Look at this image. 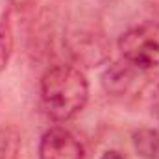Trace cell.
<instances>
[{
  "label": "cell",
  "mask_w": 159,
  "mask_h": 159,
  "mask_svg": "<svg viewBox=\"0 0 159 159\" xmlns=\"http://www.w3.org/2000/svg\"><path fill=\"white\" fill-rule=\"evenodd\" d=\"M89 100V83L78 67L54 65L41 76V102L44 113L57 122L70 120Z\"/></svg>",
  "instance_id": "obj_1"
},
{
  "label": "cell",
  "mask_w": 159,
  "mask_h": 159,
  "mask_svg": "<svg viewBox=\"0 0 159 159\" xmlns=\"http://www.w3.org/2000/svg\"><path fill=\"white\" fill-rule=\"evenodd\" d=\"M63 48L70 61L85 69L104 65L111 56V43L104 32L89 26H72L63 35Z\"/></svg>",
  "instance_id": "obj_2"
},
{
  "label": "cell",
  "mask_w": 159,
  "mask_h": 159,
  "mask_svg": "<svg viewBox=\"0 0 159 159\" xmlns=\"http://www.w3.org/2000/svg\"><path fill=\"white\" fill-rule=\"evenodd\" d=\"M119 50L129 65L139 70L159 67V24L143 22L119 37Z\"/></svg>",
  "instance_id": "obj_3"
},
{
  "label": "cell",
  "mask_w": 159,
  "mask_h": 159,
  "mask_svg": "<svg viewBox=\"0 0 159 159\" xmlns=\"http://www.w3.org/2000/svg\"><path fill=\"white\" fill-rule=\"evenodd\" d=\"M83 144L67 128H50L41 137L39 159H83Z\"/></svg>",
  "instance_id": "obj_4"
},
{
  "label": "cell",
  "mask_w": 159,
  "mask_h": 159,
  "mask_svg": "<svg viewBox=\"0 0 159 159\" xmlns=\"http://www.w3.org/2000/svg\"><path fill=\"white\" fill-rule=\"evenodd\" d=\"M137 70L133 65H129L128 61H117L113 65H109L104 74H102V87L106 93L109 94H115V96H120L124 94L135 81V76H137Z\"/></svg>",
  "instance_id": "obj_5"
},
{
  "label": "cell",
  "mask_w": 159,
  "mask_h": 159,
  "mask_svg": "<svg viewBox=\"0 0 159 159\" xmlns=\"http://www.w3.org/2000/svg\"><path fill=\"white\" fill-rule=\"evenodd\" d=\"M133 148L141 159H159V131L152 128L135 129L131 135Z\"/></svg>",
  "instance_id": "obj_6"
},
{
  "label": "cell",
  "mask_w": 159,
  "mask_h": 159,
  "mask_svg": "<svg viewBox=\"0 0 159 159\" xmlns=\"http://www.w3.org/2000/svg\"><path fill=\"white\" fill-rule=\"evenodd\" d=\"M15 46V37H13V24H11V7L4 9L0 15V72L6 70L9 65L11 54Z\"/></svg>",
  "instance_id": "obj_7"
},
{
  "label": "cell",
  "mask_w": 159,
  "mask_h": 159,
  "mask_svg": "<svg viewBox=\"0 0 159 159\" xmlns=\"http://www.w3.org/2000/svg\"><path fill=\"white\" fill-rule=\"evenodd\" d=\"M22 148V133L17 126H0V159H19Z\"/></svg>",
  "instance_id": "obj_8"
},
{
  "label": "cell",
  "mask_w": 159,
  "mask_h": 159,
  "mask_svg": "<svg viewBox=\"0 0 159 159\" xmlns=\"http://www.w3.org/2000/svg\"><path fill=\"white\" fill-rule=\"evenodd\" d=\"M35 4H37V0H9L11 9H15L19 13H26V11L34 9Z\"/></svg>",
  "instance_id": "obj_9"
},
{
  "label": "cell",
  "mask_w": 159,
  "mask_h": 159,
  "mask_svg": "<svg viewBox=\"0 0 159 159\" xmlns=\"http://www.w3.org/2000/svg\"><path fill=\"white\" fill-rule=\"evenodd\" d=\"M100 159H124V156H122V154H119L117 150H109V152H106V154H104Z\"/></svg>",
  "instance_id": "obj_10"
},
{
  "label": "cell",
  "mask_w": 159,
  "mask_h": 159,
  "mask_svg": "<svg viewBox=\"0 0 159 159\" xmlns=\"http://www.w3.org/2000/svg\"><path fill=\"white\" fill-rule=\"evenodd\" d=\"M106 2H113V0H106Z\"/></svg>",
  "instance_id": "obj_11"
}]
</instances>
